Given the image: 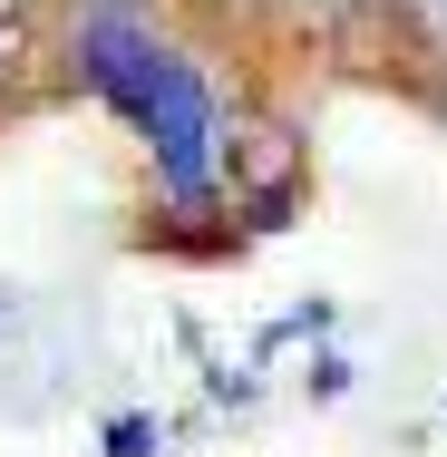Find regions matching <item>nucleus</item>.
<instances>
[{
    "label": "nucleus",
    "instance_id": "obj_1",
    "mask_svg": "<svg viewBox=\"0 0 447 457\" xmlns=\"http://www.w3.org/2000/svg\"><path fill=\"white\" fill-rule=\"evenodd\" d=\"M88 69H97V88L156 137L166 176L204 185V97H195V79H185L176 59L146 49V39H127V29H88Z\"/></svg>",
    "mask_w": 447,
    "mask_h": 457
}]
</instances>
